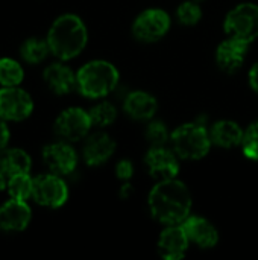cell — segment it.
Listing matches in <instances>:
<instances>
[{
    "mask_svg": "<svg viewBox=\"0 0 258 260\" xmlns=\"http://www.w3.org/2000/svg\"><path fill=\"white\" fill-rule=\"evenodd\" d=\"M192 204L189 187L178 178L158 181L148 197L152 218L163 225L182 224L190 216Z\"/></svg>",
    "mask_w": 258,
    "mask_h": 260,
    "instance_id": "6da1fadb",
    "label": "cell"
},
{
    "mask_svg": "<svg viewBox=\"0 0 258 260\" xmlns=\"http://www.w3.org/2000/svg\"><path fill=\"white\" fill-rule=\"evenodd\" d=\"M46 40L50 52L56 58L67 61L78 56L85 49L88 30L81 17L75 14H64L53 21Z\"/></svg>",
    "mask_w": 258,
    "mask_h": 260,
    "instance_id": "7a4b0ae2",
    "label": "cell"
},
{
    "mask_svg": "<svg viewBox=\"0 0 258 260\" xmlns=\"http://www.w3.org/2000/svg\"><path fill=\"white\" fill-rule=\"evenodd\" d=\"M119 70L105 59H94L84 64L76 73V84L81 94L88 99L108 96L119 85Z\"/></svg>",
    "mask_w": 258,
    "mask_h": 260,
    "instance_id": "3957f363",
    "label": "cell"
},
{
    "mask_svg": "<svg viewBox=\"0 0 258 260\" xmlns=\"http://www.w3.org/2000/svg\"><path fill=\"white\" fill-rule=\"evenodd\" d=\"M170 145L179 158L201 160L210 152L213 142L204 123L189 122L172 131Z\"/></svg>",
    "mask_w": 258,
    "mask_h": 260,
    "instance_id": "277c9868",
    "label": "cell"
},
{
    "mask_svg": "<svg viewBox=\"0 0 258 260\" xmlns=\"http://www.w3.org/2000/svg\"><path fill=\"white\" fill-rule=\"evenodd\" d=\"M224 29L228 37L251 44L258 38V5L246 2L233 8L225 17Z\"/></svg>",
    "mask_w": 258,
    "mask_h": 260,
    "instance_id": "5b68a950",
    "label": "cell"
},
{
    "mask_svg": "<svg viewBox=\"0 0 258 260\" xmlns=\"http://www.w3.org/2000/svg\"><path fill=\"white\" fill-rule=\"evenodd\" d=\"M170 29V15L160 8H151L138 14L132 24V34L143 43L161 40Z\"/></svg>",
    "mask_w": 258,
    "mask_h": 260,
    "instance_id": "8992f818",
    "label": "cell"
},
{
    "mask_svg": "<svg viewBox=\"0 0 258 260\" xmlns=\"http://www.w3.org/2000/svg\"><path fill=\"white\" fill-rule=\"evenodd\" d=\"M32 198L36 204L58 209L68 200V187L58 174H46L33 178Z\"/></svg>",
    "mask_w": 258,
    "mask_h": 260,
    "instance_id": "52a82bcc",
    "label": "cell"
},
{
    "mask_svg": "<svg viewBox=\"0 0 258 260\" xmlns=\"http://www.w3.org/2000/svg\"><path fill=\"white\" fill-rule=\"evenodd\" d=\"M91 126L93 123L88 111L79 107H71L64 110L55 122L56 134L67 142H78L87 137Z\"/></svg>",
    "mask_w": 258,
    "mask_h": 260,
    "instance_id": "ba28073f",
    "label": "cell"
},
{
    "mask_svg": "<svg viewBox=\"0 0 258 260\" xmlns=\"http://www.w3.org/2000/svg\"><path fill=\"white\" fill-rule=\"evenodd\" d=\"M146 168L157 181L178 178L179 157L173 149L166 146H152L144 157Z\"/></svg>",
    "mask_w": 258,
    "mask_h": 260,
    "instance_id": "9c48e42d",
    "label": "cell"
},
{
    "mask_svg": "<svg viewBox=\"0 0 258 260\" xmlns=\"http://www.w3.org/2000/svg\"><path fill=\"white\" fill-rule=\"evenodd\" d=\"M33 110L32 98L21 88H0V117L3 120H24Z\"/></svg>",
    "mask_w": 258,
    "mask_h": 260,
    "instance_id": "30bf717a",
    "label": "cell"
},
{
    "mask_svg": "<svg viewBox=\"0 0 258 260\" xmlns=\"http://www.w3.org/2000/svg\"><path fill=\"white\" fill-rule=\"evenodd\" d=\"M46 166L58 175H70L78 166V154L67 142H55L43 149Z\"/></svg>",
    "mask_w": 258,
    "mask_h": 260,
    "instance_id": "8fae6325",
    "label": "cell"
},
{
    "mask_svg": "<svg viewBox=\"0 0 258 260\" xmlns=\"http://www.w3.org/2000/svg\"><path fill=\"white\" fill-rule=\"evenodd\" d=\"M249 50V43L228 37L216 49V64L225 73H236L242 69Z\"/></svg>",
    "mask_w": 258,
    "mask_h": 260,
    "instance_id": "7c38bea8",
    "label": "cell"
},
{
    "mask_svg": "<svg viewBox=\"0 0 258 260\" xmlns=\"http://www.w3.org/2000/svg\"><path fill=\"white\" fill-rule=\"evenodd\" d=\"M190 241L181 224L166 225L158 239V254L166 260H179L187 254Z\"/></svg>",
    "mask_w": 258,
    "mask_h": 260,
    "instance_id": "4fadbf2b",
    "label": "cell"
},
{
    "mask_svg": "<svg viewBox=\"0 0 258 260\" xmlns=\"http://www.w3.org/2000/svg\"><path fill=\"white\" fill-rule=\"evenodd\" d=\"M181 225L186 230L190 244H195L202 250L214 248L219 242L217 229L202 216L190 215Z\"/></svg>",
    "mask_w": 258,
    "mask_h": 260,
    "instance_id": "5bb4252c",
    "label": "cell"
},
{
    "mask_svg": "<svg viewBox=\"0 0 258 260\" xmlns=\"http://www.w3.org/2000/svg\"><path fill=\"white\" fill-rule=\"evenodd\" d=\"M114 151H116L114 139L109 134L99 131L87 137L82 148V157L88 166H100L113 157Z\"/></svg>",
    "mask_w": 258,
    "mask_h": 260,
    "instance_id": "9a60e30c",
    "label": "cell"
},
{
    "mask_svg": "<svg viewBox=\"0 0 258 260\" xmlns=\"http://www.w3.org/2000/svg\"><path fill=\"white\" fill-rule=\"evenodd\" d=\"M30 216V207L26 201L11 198L0 207V230L21 232L29 225Z\"/></svg>",
    "mask_w": 258,
    "mask_h": 260,
    "instance_id": "2e32d148",
    "label": "cell"
},
{
    "mask_svg": "<svg viewBox=\"0 0 258 260\" xmlns=\"http://www.w3.org/2000/svg\"><path fill=\"white\" fill-rule=\"evenodd\" d=\"M123 110L134 120H151L158 110V102L151 93L135 90L125 98Z\"/></svg>",
    "mask_w": 258,
    "mask_h": 260,
    "instance_id": "e0dca14e",
    "label": "cell"
},
{
    "mask_svg": "<svg viewBox=\"0 0 258 260\" xmlns=\"http://www.w3.org/2000/svg\"><path fill=\"white\" fill-rule=\"evenodd\" d=\"M43 78H44L47 87L56 94H68L75 88H78L76 75L73 73V70L70 67L64 66L61 62L50 64L44 70Z\"/></svg>",
    "mask_w": 258,
    "mask_h": 260,
    "instance_id": "ac0fdd59",
    "label": "cell"
},
{
    "mask_svg": "<svg viewBox=\"0 0 258 260\" xmlns=\"http://www.w3.org/2000/svg\"><path fill=\"white\" fill-rule=\"evenodd\" d=\"M243 134L245 131L242 129V126L233 120H219L210 129V137L213 145L224 149L240 146L243 140Z\"/></svg>",
    "mask_w": 258,
    "mask_h": 260,
    "instance_id": "d6986e66",
    "label": "cell"
},
{
    "mask_svg": "<svg viewBox=\"0 0 258 260\" xmlns=\"http://www.w3.org/2000/svg\"><path fill=\"white\" fill-rule=\"evenodd\" d=\"M30 157L23 149H3L0 151V171L8 177L15 174H27L30 171Z\"/></svg>",
    "mask_w": 258,
    "mask_h": 260,
    "instance_id": "ffe728a7",
    "label": "cell"
},
{
    "mask_svg": "<svg viewBox=\"0 0 258 260\" xmlns=\"http://www.w3.org/2000/svg\"><path fill=\"white\" fill-rule=\"evenodd\" d=\"M49 52H50V47H49L47 40L36 38V37L27 38L20 47L21 58L29 64H38V62L44 61L46 56L49 55Z\"/></svg>",
    "mask_w": 258,
    "mask_h": 260,
    "instance_id": "44dd1931",
    "label": "cell"
},
{
    "mask_svg": "<svg viewBox=\"0 0 258 260\" xmlns=\"http://www.w3.org/2000/svg\"><path fill=\"white\" fill-rule=\"evenodd\" d=\"M32 187H33V180L30 178V175L27 172V174L11 175L9 180H8V187L6 189H8L11 198L26 201L27 198L32 197Z\"/></svg>",
    "mask_w": 258,
    "mask_h": 260,
    "instance_id": "7402d4cb",
    "label": "cell"
},
{
    "mask_svg": "<svg viewBox=\"0 0 258 260\" xmlns=\"http://www.w3.org/2000/svg\"><path fill=\"white\" fill-rule=\"evenodd\" d=\"M88 114H90L91 123L94 126H99V128H105V126L114 123L117 119V110L108 101H102V102L93 105L90 108Z\"/></svg>",
    "mask_w": 258,
    "mask_h": 260,
    "instance_id": "603a6c76",
    "label": "cell"
},
{
    "mask_svg": "<svg viewBox=\"0 0 258 260\" xmlns=\"http://www.w3.org/2000/svg\"><path fill=\"white\" fill-rule=\"evenodd\" d=\"M23 69L21 66L11 59L2 58L0 59V84L5 87H17L23 81Z\"/></svg>",
    "mask_w": 258,
    "mask_h": 260,
    "instance_id": "cb8c5ba5",
    "label": "cell"
},
{
    "mask_svg": "<svg viewBox=\"0 0 258 260\" xmlns=\"http://www.w3.org/2000/svg\"><path fill=\"white\" fill-rule=\"evenodd\" d=\"M176 18L182 26H195L202 18V9L195 0L182 2L176 9Z\"/></svg>",
    "mask_w": 258,
    "mask_h": 260,
    "instance_id": "d4e9b609",
    "label": "cell"
},
{
    "mask_svg": "<svg viewBox=\"0 0 258 260\" xmlns=\"http://www.w3.org/2000/svg\"><path fill=\"white\" fill-rule=\"evenodd\" d=\"M144 137L152 146H166L170 142V133L166 126V123L160 120H152L148 123L144 129Z\"/></svg>",
    "mask_w": 258,
    "mask_h": 260,
    "instance_id": "484cf974",
    "label": "cell"
},
{
    "mask_svg": "<svg viewBox=\"0 0 258 260\" xmlns=\"http://www.w3.org/2000/svg\"><path fill=\"white\" fill-rule=\"evenodd\" d=\"M242 151L243 155L249 160L258 161V120L252 122L243 134L242 140Z\"/></svg>",
    "mask_w": 258,
    "mask_h": 260,
    "instance_id": "4316f807",
    "label": "cell"
},
{
    "mask_svg": "<svg viewBox=\"0 0 258 260\" xmlns=\"http://www.w3.org/2000/svg\"><path fill=\"white\" fill-rule=\"evenodd\" d=\"M116 175L120 181H129L134 175V165L131 160H120L116 166Z\"/></svg>",
    "mask_w": 258,
    "mask_h": 260,
    "instance_id": "83f0119b",
    "label": "cell"
},
{
    "mask_svg": "<svg viewBox=\"0 0 258 260\" xmlns=\"http://www.w3.org/2000/svg\"><path fill=\"white\" fill-rule=\"evenodd\" d=\"M9 140V129L6 126V123L3 122V119L0 117V151H3L8 145Z\"/></svg>",
    "mask_w": 258,
    "mask_h": 260,
    "instance_id": "f1b7e54d",
    "label": "cell"
},
{
    "mask_svg": "<svg viewBox=\"0 0 258 260\" xmlns=\"http://www.w3.org/2000/svg\"><path fill=\"white\" fill-rule=\"evenodd\" d=\"M248 78H249V85H251V88L258 93V62H255L252 67H251V70H249V73H248Z\"/></svg>",
    "mask_w": 258,
    "mask_h": 260,
    "instance_id": "f546056e",
    "label": "cell"
},
{
    "mask_svg": "<svg viewBox=\"0 0 258 260\" xmlns=\"http://www.w3.org/2000/svg\"><path fill=\"white\" fill-rule=\"evenodd\" d=\"M132 193H134L132 186L129 184V181H125V183L122 184V187H120V197H122L123 200H126V198H129Z\"/></svg>",
    "mask_w": 258,
    "mask_h": 260,
    "instance_id": "4dcf8cb0",
    "label": "cell"
},
{
    "mask_svg": "<svg viewBox=\"0 0 258 260\" xmlns=\"http://www.w3.org/2000/svg\"><path fill=\"white\" fill-rule=\"evenodd\" d=\"M8 180H9V177L5 172L0 171V190H3V189L8 187Z\"/></svg>",
    "mask_w": 258,
    "mask_h": 260,
    "instance_id": "1f68e13d",
    "label": "cell"
},
{
    "mask_svg": "<svg viewBox=\"0 0 258 260\" xmlns=\"http://www.w3.org/2000/svg\"><path fill=\"white\" fill-rule=\"evenodd\" d=\"M195 2H198V3H199V2H204V0H195Z\"/></svg>",
    "mask_w": 258,
    "mask_h": 260,
    "instance_id": "d6a6232c",
    "label": "cell"
}]
</instances>
